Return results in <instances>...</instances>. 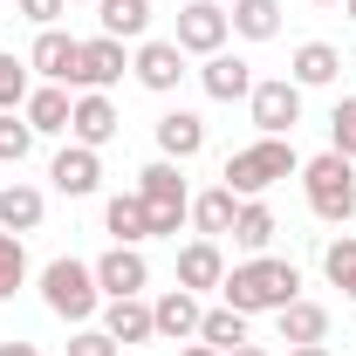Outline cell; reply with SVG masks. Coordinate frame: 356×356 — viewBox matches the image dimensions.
Segmentation results:
<instances>
[{"label": "cell", "mask_w": 356, "mask_h": 356, "mask_svg": "<svg viewBox=\"0 0 356 356\" xmlns=\"http://www.w3.org/2000/svg\"><path fill=\"white\" fill-rule=\"evenodd\" d=\"M295 288H302L295 261H274V254H254V261L226 267V281H220L226 309H240V315H274V309H288V302H295Z\"/></svg>", "instance_id": "6da1fadb"}, {"label": "cell", "mask_w": 356, "mask_h": 356, "mask_svg": "<svg viewBox=\"0 0 356 356\" xmlns=\"http://www.w3.org/2000/svg\"><path fill=\"white\" fill-rule=\"evenodd\" d=\"M295 172H302L295 144L288 137H261V144H247V151L226 158V192L233 199H261L267 185H281V178H295Z\"/></svg>", "instance_id": "7a4b0ae2"}, {"label": "cell", "mask_w": 356, "mask_h": 356, "mask_svg": "<svg viewBox=\"0 0 356 356\" xmlns=\"http://www.w3.org/2000/svg\"><path fill=\"white\" fill-rule=\"evenodd\" d=\"M302 192H309V213H315V220L343 226L356 213V165L343 158V151H322V158L302 165Z\"/></svg>", "instance_id": "3957f363"}, {"label": "cell", "mask_w": 356, "mask_h": 356, "mask_svg": "<svg viewBox=\"0 0 356 356\" xmlns=\"http://www.w3.org/2000/svg\"><path fill=\"white\" fill-rule=\"evenodd\" d=\"M137 199H144V213H151V233H172L192 220V192H185V178H178L172 158H158V165H144L137 172Z\"/></svg>", "instance_id": "277c9868"}, {"label": "cell", "mask_w": 356, "mask_h": 356, "mask_svg": "<svg viewBox=\"0 0 356 356\" xmlns=\"http://www.w3.org/2000/svg\"><path fill=\"white\" fill-rule=\"evenodd\" d=\"M42 302L62 315V322H89L96 302H103L96 267H83V261H48V267H42Z\"/></svg>", "instance_id": "5b68a950"}, {"label": "cell", "mask_w": 356, "mask_h": 356, "mask_svg": "<svg viewBox=\"0 0 356 356\" xmlns=\"http://www.w3.org/2000/svg\"><path fill=\"white\" fill-rule=\"evenodd\" d=\"M247 110H254L261 137H288L295 124H302V83H288V76H267V83H254Z\"/></svg>", "instance_id": "8992f818"}, {"label": "cell", "mask_w": 356, "mask_h": 356, "mask_svg": "<svg viewBox=\"0 0 356 356\" xmlns=\"http://www.w3.org/2000/svg\"><path fill=\"white\" fill-rule=\"evenodd\" d=\"M226 35H233L226 7H213V0H192V7H178V35H172V42L185 48V55H220Z\"/></svg>", "instance_id": "52a82bcc"}, {"label": "cell", "mask_w": 356, "mask_h": 356, "mask_svg": "<svg viewBox=\"0 0 356 356\" xmlns=\"http://www.w3.org/2000/svg\"><path fill=\"white\" fill-rule=\"evenodd\" d=\"M117 131H124L117 103H110L103 89H83V96H76V110H69V137H76V144H89V151H103Z\"/></svg>", "instance_id": "ba28073f"}, {"label": "cell", "mask_w": 356, "mask_h": 356, "mask_svg": "<svg viewBox=\"0 0 356 356\" xmlns=\"http://www.w3.org/2000/svg\"><path fill=\"white\" fill-rule=\"evenodd\" d=\"M124 69H131L124 42L96 35V42H83V55H76V76H69V89H110V83H124Z\"/></svg>", "instance_id": "9c48e42d"}, {"label": "cell", "mask_w": 356, "mask_h": 356, "mask_svg": "<svg viewBox=\"0 0 356 356\" xmlns=\"http://www.w3.org/2000/svg\"><path fill=\"white\" fill-rule=\"evenodd\" d=\"M131 76L151 89V96H172L178 76H185V48H178V42H144L131 55Z\"/></svg>", "instance_id": "30bf717a"}, {"label": "cell", "mask_w": 356, "mask_h": 356, "mask_svg": "<svg viewBox=\"0 0 356 356\" xmlns=\"http://www.w3.org/2000/svg\"><path fill=\"white\" fill-rule=\"evenodd\" d=\"M199 83H206V96H213V103H247L261 76H254V62H240V55H226V48H220V55H206Z\"/></svg>", "instance_id": "8fae6325"}, {"label": "cell", "mask_w": 356, "mask_h": 356, "mask_svg": "<svg viewBox=\"0 0 356 356\" xmlns=\"http://www.w3.org/2000/svg\"><path fill=\"white\" fill-rule=\"evenodd\" d=\"M199 295L192 288H165L158 302H151V322H158V336L165 343H199Z\"/></svg>", "instance_id": "7c38bea8"}, {"label": "cell", "mask_w": 356, "mask_h": 356, "mask_svg": "<svg viewBox=\"0 0 356 356\" xmlns=\"http://www.w3.org/2000/svg\"><path fill=\"white\" fill-rule=\"evenodd\" d=\"M96 288L117 302V295H144L151 288V267H144V254L137 247H110L103 261H96Z\"/></svg>", "instance_id": "4fadbf2b"}, {"label": "cell", "mask_w": 356, "mask_h": 356, "mask_svg": "<svg viewBox=\"0 0 356 356\" xmlns=\"http://www.w3.org/2000/svg\"><path fill=\"white\" fill-rule=\"evenodd\" d=\"M48 178H55V192H62V199H89V192L103 185V158H96L89 144H69V151L48 165Z\"/></svg>", "instance_id": "5bb4252c"}, {"label": "cell", "mask_w": 356, "mask_h": 356, "mask_svg": "<svg viewBox=\"0 0 356 356\" xmlns=\"http://www.w3.org/2000/svg\"><path fill=\"white\" fill-rule=\"evenodd\" d=\"M76 55H83V42H76V35L42 28V35H35V48H28V69H35V76H48V83H69V76H76Z\"/></svg>", "instance_id": "9a60e30c"}, {"label": "cell", "mask_w": 356, "mask_h": 356, "mask_svg": "<svg viewBox=\"0 0 356 356\" xmlns=\"http://www.w3.org/2000/svg\"><path fill=\"white\" fill-rule=\"evenodd\" d=\"M69 110H76V96H69L62 83L28 89V103H21V117H28V131H35V137H62V131H69Z\"/></svg>", "instance_id": "2e32d148"}, {"label": "cell", "mask_w": 356, "mask_h": 356, "mask_svg": "<svg viewBox=\"0 0 356 356\" xmlns=\"http://www.w3.org/2000/svg\"><path fill=\"white\" fill-rule=\"evenodd\" d=\"M220 281H226V254H220V240H192V247H178V288L206 295V288H220Z\"/></svg>", "instance_id": "e0dca14e"}, {"label": "cell", "mask_w": 356, "mask_h": 356, "mask_svg": "<svg viewBox=\"0 0 356 356\" xmlns=\"http://www.w3.org/2000/svg\"><path fill=\"white\" fill-rule=\"evenodd\" d=\"M103 329H110L124 350H137V343L158 336V322H151V302H144V295H117V302L103 309Z\"/></svg>", "instance_id": "ac0fdd59"}, {"label": "cell", "mask_w": 356, "mask_h": 356, "mask_svg": "<svg viewBox=\"0 0 356 356\" xmlns=\"http://www.w3.org/2000/svg\"><path fill=\"white\" fill-rule=\"evenodd\" d=\"M158 151H165L172 165L199 158V151H206V124H199L192 110H165V117H158Z\"/></svg>", "instance_id": "d6986e66"}, {"label": "cell", "mask_w": 356, "mask_h": 356, "mask_svg": "<svg viewBox=\"0 0 356 356\" xmlns=\"http://www.w3.org/2000/svg\"><path fill=\"white\" fill-rule=\"evenodd\" d=\"M336 76H343V55L329 42H302L295 62H288V83H302V89H322V83H336Z\"/></svg>", "instance_id": "ffe728a7"}, {"label": "cell", "mask_w": 356, "mask_h": 356, "mask_svg": "<svg viewBox=\"0 0 356 356\" xmlns=\"http://www.w3.org/2000/svg\"><path fill=\"white\" fill-rule=\"evenodd\" d=\"M274 322H281V343H295V350L329 336V309H322V302H302V295H295L288 309H274Z\"/></svg>", "instance_id": "44dd1931"}, {"label": "cell", "mask_w": 356, "mask_h": 356, "mask_svg": "<svg viewBox=\"0 0 356 356\" xmlns=\"http://www.w3.org/2000/svg\"><path fill=\"white\" fill-rule=\"evenodd\" d=\"M42 213H48V199L35 185H7V192H0V233H35Z\"/></svg>", "instance_id": "7402d4cb"}, {"label": "cell", "mask_w": 356, "mask_h": 356, "mask_svg": "<svg viewBox=\"0 0 356 356\" xmlns=\"http://www.w3.org/2000/svg\"><path fill=\"white\" fill-rule=\"evenodd\" d=\"M103 226L117 233V247L151 240V213H144V199H137V192H117V199H110V213H103Z\"/></svg>", "instance_id": "603a6c76"}, {"label": "cell", "mask_w": 356, "mask_h": 356, "mask_svg": "<svg viewBox=\"0 0 356 356\" xmlns=\"http://www.w3.org/2000/svg\"><path fill=\"white\" fill-rule=\"evenodd\" d=\"M233 35H247V42H274L281 35V0H233Z\"/></svg>", "instance_id": "cb8c5ba5"}, {"label": "cell", "mask_w": 356, "mask_h": 356, "mask_svg": "<svg viewBox=\"0 0 356 356\" xmlns=\"http://www.w3.org/2000/svg\"><path fill=\"white\" fill-rule=\"evenodd\" d=\"M96 7H103L96 21H103L110 42H137V35L151 28V0H96Z\"/></svg>", "instance_id": "d4e9b609"}, {"label": "cell", "mask_w": 356, "mask_h": 356, "mask_svg": "<svg viewBox=\"0 0 356 356\" xmlns=\"http://www.w3.org/2000/svg\"><path fill=\"white\" fill-rule=\"evenodd\" d=\"M233 213H240V199H233L226 185H213V192H199V199H192V226H199L206 240L233 233Z\"/></svg>", "instance_id": "484cf974"}, {"label": "cell", "mask_w": 356, "mask_h": 356, "mask_svg": "<svg viewBox=\"0 0 356 356\" xmlns=\"http://www.w3.org/2000/svg\"><path fill=\"white\" fill-rule=\"evenodd\" d=\"M199 343H206V350H240V343H247V315H240V309H226V302H220V309H206V315H199Z\"/></svg>", "instance_id": "4316f807"}, {"label": "cell", "mask_w": 356, "mask_h": 356, "mask_svg": "<svg viewBox=\"0 0 356 356\" xmlns=\"http://www.w3.org/2000/svg\"><path fill=\"white\" fill-rule=\"evenodd\" d=\"M267 240H274V213H267L261 199H240V213H233V247L267 254Z\"/></svg>", "instance_id": "83f0119b"}, {"label": "cell", "mask_w": 356, "mask_h": 356, "mask_svg": "<svg viewBox=\"0 0 356 356\" xmlns=\"http://www.w3.org/2000/svg\"><path fill=\"white\" fill-rule=\"evenodd\" d=\"M21 281H28V247H21V233H0V302H14Z\"/></svg>", "instance_id": "f1b7e54d"}, {"label": "cell", "mask_w": 356, "mask_h": 356, "mask_svg": "<svg viewBox=\"0 0 356 356\" xmlns=\"http://www.w3.org/2000/svg\"><path fill=\"white\" fill-rule=\"evenodd\" d=\"M28 151H35V131H28V117L0 110V165H21Z\"/></svg>", "instance_id": "f546056e"}, {"label": "cell", "mask_w": 356, "mask_h": 356, "mask_svg": "<svg viewBox=\"0 0 356 356\" xmlns=\"http://www.w3.org/2000/svg\"><path fill=\"white\" fill-rule=\"evenodd\" d=\"M21 103H28V62L0 48V110H21Z\"/></svg>", "instance_id": "4dcf8cb0"}, {"label": "cell", "mask_w": 356, "mask_h": 356, "mask_svg": "<svg viewBox=\"0 0 356 356\" xmlns=\"http://www.w3.org/2000/svg\"><path fill=\"white\" fill-rule=\"evenodd\" d=\"M329 151L356 158V96H343V103H336V117H329Z\"/></svg>", "instance_id": "1f68e13d"}, {"label": "cell", "mask_w": 356, "mask_h": 356, "mask_svg": "<svg viewBox=\"0 0 356 356\" xmlns=\"http://www.w3.org/2000/svg\"><path fill=\"white\" fill-rule=\"evenodd\" d=\"M322 267H329V281H336V288H350V274H356V240H350V233L322 247Z\"/></svg>", "instance_id": "d6a6232c"}, {"label": "cell", "mask_w": 356, "mask_h": 356, "mask_svg": "<svg viewBox=\"0 0 356 356\" xmlns=\"http://www.w3.org/2000/svg\"><path fill=\"white\" fill-rule=\"evenodd\" d=\"M69 356H124V343H117L110 329H76V336H69Z\"/></svg>", "instance_id": "836d02e7"}, {"label": "cell", "mask_w": 356, "mask_h": 356, "mask_svg": "<svg viewBox=\"0 0 356 356\" xmlns=\"http://www.w3.org/2000/svg\"><path fill=\"white\" fill-rule=\"evenodd\" d=\"M14 7H21V14H28V21H35V28H55V21H62V7H69V0H14Z\"/></svg>", "instance_id": "e575fe53"}, {"label": "cell", "mask_w": 356, "mask_h": 356, "mask_svg": "<svg viewBox=\"0 0 356 356\" xmlns=\"http://www.w3.org/2000/svg\"><path fill=\"white\" fill-rule=\"evenodd\" d=\"M0 356H42V350H35V343H21V336H7V343H0Z\"/></svg>", "instance_id": "d590c367"}, {"label": "cell", "mask_w": 356, "mask_h": 356, "mask_svg": "<svg viewBox=\"0 0 356 356\" xmlns=\"http://www.w3.org/2000/svg\"><path fill=\"white\" fill-rule=\"evenodd\" d=\"M178 356H220V350H206V343H185V350H178Z\"/></svg>", "instance_id": "8d00e7d4"}, {"label": "cell", "mask_w": 356, "mask_h": 356, "mask_svg": "<svg viewBox=\"0 0 356 356\" xmlns=\"http://www.w3.org/2000/svg\"><path fill=\"white\" fill-rule=\"evenodd\" d=\"M226 356H267V350H261V343H240V350H226Z\"/></svg>", "instance_id": "74e56055"}, {"label": "cell", "mask_w": 356, "mask_h": 356, "mask_svg": "<svg viewBox=\"0 0 356 356\" xmlns=\"http://www.w3.org/2000/svg\"><path fill=\"white\" fill-rule=\"evenodd\" d=\"M288 356H329V350H322V343H302V350H288Z\"/></svg>", "instance_id": "f35d334b"}, {"label": "cell", "mask_w": 356, "mask_h": 356, "mask_svg": "<svg viewBox=\"0 0 356 356\" xmlns=\"http://www.w3.org/2000/svg\"><path fill=\"white\" fill-rule=\"evenodd\" d=\"M343 295H350V302H356V274H350V288H343Z\"/></svg>", "instance_id": "ab89813d"}, {"label": "cell", "mask_w": 356, "mask_h": 356, "mask_svg": "<svg viewBox=\"0 0 356 356\" xmlns=\"http://www.w3.org/2000/svg\"><path fill=\"white\" fill-rule=\"evenodd\" d=\"M343 7H350V21H356V0H343Z\"/></svg>", "instance_id": "60d3db41"}, {"label": "cell", "mask_w": 356, "mask_h": 356, "mask_svg": "<svg viewBox=\"0 0 356 356\" xmlns=\"http://www.w3.org/2000/svg\"><path fill=\"white\" fill-rule=\"evenodd\" d=\"M315 7H336V0H315Z\"/></svg>", "instance_id": "b9f144b4"}]
</instances>
